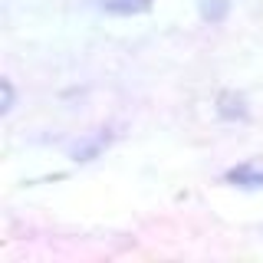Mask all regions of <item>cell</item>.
Masks as SVG:
<instances>
[{
  "label": "cell",
  "mask_w": 263,
  "mask_h": 263,
  "mask_svg": "<svg viewBox=\"0 0 263 263\" xmlns=\"http://www.w3.org/2000/svg\"><path fill=\"white\" fill-rule=\"evenodd\" d=\"M227 181L237 187H263V161H243L227 171Z\"/></svg>",
  "instance_id": "obj_1"
},
{
  "label": "cell",
  "mask_w": 263,
  "mask_h": 263,
  "mask_svg": "<svg viewBox=\"0 0 263 263\" xmlns=\"http://www.w3.org/2000/svg\"><path fill=\"white\" fill-rule=\"evenodd\" d=\"M105 13H119V16H132V13H142L148 10L152 0H96Z\"/></svg>",
  "instance_id": "obj_2"
},
{
  "label": "cell",
  "mask_w": 263,
  "mask_h": 263,
  "mask_svg": "<svg viewBox=\"0 0 263 263\" xmlns=\"http://www.w3.org/2000/svg\"><path fill=\"white\" fill-rule=\"evenodd\" d=\"M227 0H201V16L204 20H211V23H220L227 16Z\"/></svg>",
  "instance_id": "obj_3"
},
{
  "label": "cell",
  "mask_w": 263,
  "mask_h": 263,
  "mask_svg": "<svg viewBox=\"0 0 263 263\" xmlns=\"http://www.w3.org/2000/svg\"><path fill=\"white\" fill-rule=\"evenodd\" d=\"M0 89H4V105H0V112H10L13 109V82L10 79H0Z\"/></svg>",
  "instance_id": "obj_4"
}]
</instances>
